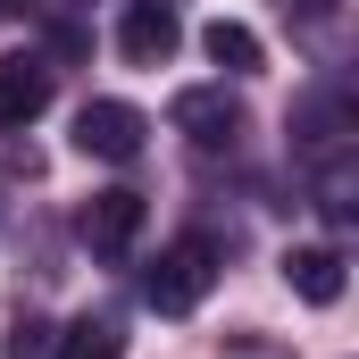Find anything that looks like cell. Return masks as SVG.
Listing matches in <instances>:
<instances>
[{
	"label": "cell",
	"instance_id": "4fadbf2b",
	"mask_svg": "<svg viewBox=\"0 0 359 359\" xmlns=\"http://www.w3.org/2000/svg\"><path fill=\"white\" fill-rule=\"evenodd\" d=\"M50 8H92V0H50Z\"/></svg>",
	"mask_w": 359,
	"mask_h": 359
},
{
	"label": "cell",
	"instance_id": "6da1fadb",
	"mask_svg": "<svg viewBox=\"0 0 359 359\" xmlns=\"http://www.w3.org/2000/svg\"><path fill=\"white\" fill-rule=\"evenodd\" d=\"M209 284H217V243H209V234H176V243L151 259V276H142V301H151L159 318H192V309L209 301Z\"/></svg>",
	"mask_w": 359,
	"mask_h": 359
},
{
	"label": "cell",
	"instance_id": "ba28073f",
	"mask_svg": "<svg viewBox=\"0 0 359 359\" xmlns=\"http://www.w3.org/2000/svg\"><path fill=\"white\" fill-rule=\"evenodd\" d=\"M292 134H301V151H309V159H334V151H343V134H351V100H343V92H318V100L292 117Z\"/></svg>",
	"mask_w": 359,
	"mask_h": 359
},
{
	"label": "cell",
	"instance_id": "277c9868",
	"mask_svg": "<svg viewBox=\"0 0 359 359\" xmlns=\"http://www.w3.org/2000/svg\"><path fill=\"white\" fill-rule=\"evenodd\" d=\"M142 142H151V117L134 109V100H84L76 109V151L84 159H142Z\"/></svg>",
	"mask_w": 359,
	"mask_h": 359
},
{
	"label": "cell",
	"instance_id": "52a82bcc",
	"mask_svg": "<svg viewBox=\"0 0 359 359\" xmlns=\"http://www.w3.org/2000/svg\"><path fill=\"white\" fill-rule=\"evenodd\" d=\"M42 109H50V67H42L34 50L0 59V126H34Z\"/></svg>",
	"mask_w": 359,
	"mask_h": 359
},
{
	"label": "cell",
	"instance_id": "9c48e42d",
	"mask_svg": "<svg viewBox=\"0 0 359 359\" xmlns=\"http://www.w3.org/2000/svg\"><path fill=\"white\" fill-rule=\"evenodd\" d=\"M201 50H209L226 76H259V59H268V50H259V34H251L243 17H217V25H201Z\"/></svg>",
	"mask_w": 359,
	"mask_h": 359
},
{
	"label": "cell",
	"instance_id": "8992f818",
	"mask_svg": "<svg viewBox=\"0 0 359 359\" xmlns=\"http://www.w3.org/2000/svg\"><path fill=\"white\" fill-rule=\"evenodd\" d=\"M284 284H292L309 309H334V301H343V251H334V243H292V251H284Z\"/></svg>",
	"mask_w": 359,
	"mask_h": 359
},
{
	"label": "cell",
	"instance_id": "3957f363",
	"mask_svg": "<svg viewBox=\"0 0 359 359\" xmlns=\"http://www.w3.org/2000/svg\"><path fill=\"white\" fill-rule=\"evenodd\" d=\"M168 126H176L192 151H234L251 117H243V100H234L226 84H192V92H176V100H168Z\"/></svg>",
	"mask_w": 359,
	"mask_h": 359
},
{
	"label": "cell",
	"instance_id": "5b68a950",
	"mask_svg": "<svg viewBox=\"0 0 359 359\" xmlns=\"http://www.w3.org/2000/svg\"><path fill=\"white\" fill-rule=\"evenodd\" d=\"M176 42H184L176 0H126V17H117V59L126 67H168Z\"/></svg>",
	"mask_w": 359,
	"mask_h": 359
},
{
	"label": "cell",
	"instance_id": "8fae6325",
	"mask_svg": "<svg viewBox=\"0 0 359 359\" xmlns=\"http://www.w3.org/2000/svg\"><path fill=\"white\" fill-rule=\"evenodd\" d=\"M50 351H59V334H50L42 318H17V326H8V359H50Z\"/></svg>",
	"mask_w": 359,
	"mask_h": 359
},
{
	"label": "cell",
	"instance_id": "7a4b0ae2",
	"mask_svg": "<svg viewBox=\"0 0 359 359\" xmlns=\"http://www.w3.org/2000/svg\"><path fill=\"white\" fill-rule=\"evenodd\" d=\"M142 192L134 184H109V192H92L84 209H76V243H84L92 259H126L134 243H142Z\"/></svg>",
	"mask_w": 359,
	"mask_h": 359
},
{
	"label": "cell",
	"instance_id": "5bb4252c",
	"mask_svg": "<svg viewBox=\"0 0 359 359\" xmlns=\"http://www.w3.org/2000/svg\"><path fill=\"white\" fill-rule=\"evenodd\" d=\"M0 8H25V0H0Z\"/></svg>",
	"mask_w": 359,
	"mask_h": 359
},
{
	"label": "cell",
	"instance_id": "30bf717a",
	"mask_svg": "<svg viewBox=\"0 0 359 359\" xmlns=\"http://www.w3.org/2000/svg\"><path fill=\"white\" fill-rule=\"evenodd\" d=\"M50 359H126V334L109 326V318H76L67 334H59V351Z\"/></svg>",
	"mask_w": 359,
	"mask_h": 359
},
{
	"label": "cell",
	"instance_id": "7c38bea8",
	"mask_svg": "<svg viewBox=\"0 0 359 359\" xmlns=\"http://www.w3.org/2000/svg\"><path fill=\"white\" fill-rule=\"evenodd\" d=\"M276 8H284V17H292V25H326V17H334V8H343V0H276Z\"/></svg>",
	"mask_w": 359,
	"mask_h": 359
}]
</instances>
